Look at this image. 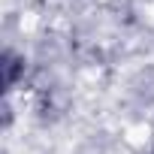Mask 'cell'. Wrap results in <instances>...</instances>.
<instances>
[{
	"mask_svg": "<svg viewBox=\"0 0 154 154\" xmlns=\"http://www.w3.org/2000/svg\"><path fill=\"white\" fill-rule=\"evenodd\" d=\"M21 72H24V57H18L15 51H6L3 54V85L12 88Z\"/></svg>",
	"mask_w": 154,
	"mask_h": 154,
	"instance_id": "1",
	"label": "cell"
}]
</instances>
